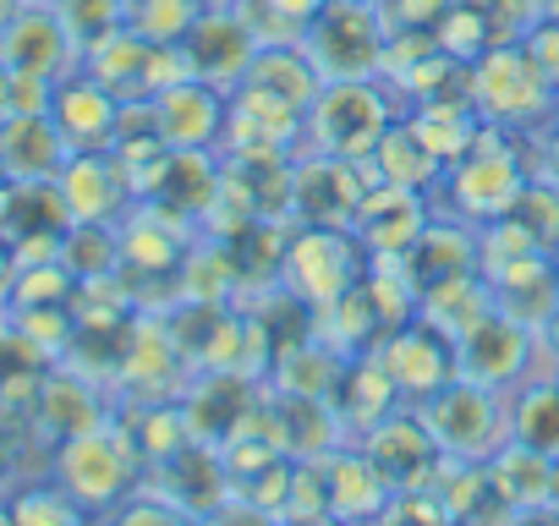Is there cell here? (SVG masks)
I'll list each match as a JSON object with an SVG mask.
<instances>
[{
	"label": "cell",
	"instance_id": "cell-39",
	"mask_svg": "<svg viewBox=\"0 0 559 526\" xmlns=\"http://www.w3.org/2000/svg\"><path fill=\"white\" fill-rule=\"evenodd\" d=\"M554 280H559V247H554Z\"/></svg>",
	"mask_w": 559,
	"mask_h": 526
},
{
	"label": "cell",
	"instance_id": "cell-8",
	"mask_svg": "<svg viewBox=\"0 0 559 526\" xmlns=\"http://www.w3.org/2000/svg\"><path fill=\"white\" fill-rule=\"evenodd\" d=\"M83 72L99 77L121 105H148L154 94L187 77V61H181V45H148L132 28H116L83 56Z\"/></svg>",
	"mask_w": 559,
	"mask_h": 526
},
{
	"label": "cell",
	"instance_id": "cell-22",
	"mask_svg": "<svg viewBox=\"0 0 559 526\" xmlns=\"http://www.w3.org/2000/svg\"><path fill=\"white\" fill-rule=\"evenodd\" d=\"M330 406H335V417H341V433L368 439V433H373L395 406H406V401H401V390L390 384V373L373 362V351H362V357L346 362V373H341Z\"/></svg>",
	"mask_w": 559,
	"mask_h": 526
},
{
	"label": "cell",
	"instance_id": "cell-10",
	"mask_svg": "<svg viewBox=\"0 0 559 526\" xmlns=\"http://www.w3.org/2000/svg\"><path fill=\"white\" fill-rule=\"evenodd\" d=\"M373 176L357 159H335V154H302L292 159V225H341L352 230L362 214Z\"/></svg>",
	"mask_w": 559,
	"mask_h": 526
},
{
	"label": "cell",
	"instance_id": "cell-17",
	"mask_svg": "<svg viewBox=\"0 0 559 526\" xmlns=\"http://www.w3.org/2000/svg\"><path fill=\"white\" fill-rule=\"evenodd\" d=\"M50 121L61 127L67 148L72 154H105L116 143V127H121V99L88 77V72H72L56 83V99H50Z\"/></svg>",
	"mask_w": 559,
	"mask_h": 526
},
{
	"label": "cell",
	"instance_id": "cell-24",
	"mask_svg": "<svg viewBox=\"0 0 559 526\" xmlns=\"http://www.w3.org/2000/svg\"><path fill=\"white\" fill-rule=\"evenodd\" d=\"M99 422H105V406H99L94 384H83L78 373H50V379H39V390H34V428H39L50 444H61V439H72V433H88V428H99Z\"/></svg>",
	"mask_w": 559,
	"mask_h": 526
},
{
	"label": "cell",
	"instance_id": "cell-16",
	"mask_svg": "<svg viewBox=\"0 0 559 526\" xmlns=\"http://www.w3.org/2000/svg\"><path fill=\"white\" fill-rule=\"evenodd\" d=\"M428 219H433L428 192H417V187H395V181H373L352 230L362 236L368 258H406L412 241L428 230Z\"/></svg>",
	"mask_w": 559,
	"mask_h": 526
},
{
	"label": "cell",
	"instance_id": "cell-3",
	"mask_svg": "<svg viewBox=\"0 0 559 526\" xmlns=\"http://www.w3.org/2000/svg\"><path fill=\"white\" fill-rule=\"evenodd\" d=\"M532 170L521 159V143L504 132V127H483V138L444 170V198L455 208V219L466 225H488V219H504L510 203L526 192Z\"/></svg>",
	"mask_w": 559,
	"mask_h": 526
},
{
	"label": "cell",
	"instance_id": "cell-37",
	"mask_svg": "<svg viewBox=\"0 0 559 526\" xmlns=\"http://www.w3.org/2000/svg\"><path fill=\"white\" fill-rule=\"evenodd\" d=\"M510 526H559V504H532V510H521Z\"/></svg>",
	"mask_w": 559,
	"mask_h": 526
},
{
	"label": "cell",
	"instance_id": "cell-7",
	"mask_svg": "<svg viewBox=\"0 0 559 526\" xmlns=\"http://www.w3.org/2000/svg\"><path fill=\"white\" fill-rule=\"evenodd\" d=\"M56 482L83 510H116L138 488V450L127 433L110 428V417L88 433H72L56 444Z\"/></svg>",
	"mask_w": 559,
	"mask_h": 526
},
{
	"label": "cell",
	"instance_id": "cell-5",
	"mask_svg": "<svg viewBox=\"0 0 559 526\" xmlns=\"http://www.w3.org/2000/svg\"><path fill=\"white\" fill-rule=\"evenodd\" d=\"M308 61L319 67L324 83H352V77H384V50H390V17L379 0H330L302 34Z\"/></svg>",
	"mask_w": 559,
	"mask_h": 526
},
{
	"label": "cell",
	"instance_id": "cell-21",
	"mask_svg": "<svg viewBox=\"0 0 559 526\" xmlns=\"http://www.w3.org/2000/svg\"><path fill=\"white\" fill-rule=\"evenodd\" d=\"M72 159L50 116H0V170L7 181H56Z\"/></svg>",
	"mask_w": 559,
	"mask_h": 526
},
{
	"label": "cell",
	"instance_id": "cell-12",
	"mask_svg": "<svg viewBox=\"0 0 559 526\" xmlns=\"http://www.w3.org/2000/svg\"><path fill=\"white\" fill-rule=\"evenodd\" d=\"M455 362H461V379H477V384L510 395L526 379H537V335L493 308L455 340Z\"/></svg>",
	"mask_w": 559,
	"mask_h": 526
},
{
	"label": "cell",
	"instance_id": "cell-4",
	"mask_svg": "<svg viewBox=\"0 0 559 526\" xmlns=\"http://www.w3.org/2000/svg\"><path fill=\"white\" fill-rule=\"evenodd\" d=\"M417 417L428 422L433 444L450 461H493L510 444V401L504 390H488L477 379H450L428 401H417Z\"/></svg>",
	"mask_w": 559,
	"mask_h": 526
},
{
	"label": "cell",
	"instance_id": "cell-1",
	"mask_svg": "<svg viewBox=\"0 0 559 526\" xmlns=\"http://www.w3.org/2000/svg\"><path fill=\"white\" fill-rule=\"evenodd\" d=\"M395 99L384 77H352V83H324L319 99L302 116V143L313 154H335V159H357L368 165L373 148L384 143V132L395 127Z\"/></svg>",
	"mask_w": 559,
	"mask_h": 526
},
{
	"label": "cell",
	"instance_id": "cell-35",
	"mask_svg": "<svg viewBox=\"0 0 559 526\" xmlns=\"http://www.w3.org/2000/svg\"><path fill=\"white\" fill-rule=\"evenodd\" d=\"M116 526H198L187 510H176V504H165V499H154V493H138L121 515H116Z\"/></svg>",
	"mask_w": 559,
	"mask_h": 526
},
{
	"label": "cell",
	"instance_id": "cell-38",
	"mask_svg": "<svg viewBox=\"0 0 559 526\" xmlns=\"http://www.w3.org/2000/svg\"><path fill=\"white\" fill-rule=\"evenodd\" d=\"M537 7H543L548 17H559V0H537Z\"/></svg>",
	"mask_w": 559,
	"mask_h": 526
},
{
	"label": "cell",
	"instance_id": "cell-13",
	"mask_svg": "<svg viewBox=\"0 0 559 526\" xmlns=\"http://www.w3.org/2000/svg\"><path fill=\"white\" fill-rule=\"evenodd\" d=\"M0 61L12 72H34V77L61 83V77L83 72V45L72 39V28L61 23V12L50 0L45 7L39 0H23L17 17L7 23V34H0Z\"/></svg>",
	"mask_w": 559,
	"mask_h": 526
},
{
	"label": "cell",
	"instance_id": "cell-6",
	"mask_svg": "<svg viewBox=\"0 0 559 526\" xmlns=\"http://www.w3.org/2000/svg\"><path fill=\"white\" fill-rule=\"evenodd\" d=\"M472 105L488 127H504V132H532L543 116H559V94L532 67L521 39H499L493 50L472 61Z\"/></svg>",
	"mask_w": 559,
	"mask_h": 526
},
{
	"label": "cell",
	"instance_id": "cell-15",
	"mask_svg": "<svg viewBox=\"0 0 559 526\" xmlns=\"http://www.w3.org/2000/svg\"><path fill=\"white\" fill-rule=\"evenodd\" d=\"M406 263V280L417 286V297H433L444 286H461L477 275V225L455 219V214H433L428 230L412 241V252L401 258Z\"/></svg>",
	"mask_w": 559,
	"mask_h": 526
},
{
	"label": "cell",
	"instance_id": "cell-41",
	"mask_svg": "<svg viewBox=\"0 0 559 526\" xmlns=\"http://www.w3.org/2000/svg\"><path fill=\"white\" fill-rule=\"evenodd\" d=\"M554 384H559V368H554Z\"/></svg>",
	"mask_w": 559,
	"mask_h": 526
},
{
	"label": "cell",
	"instance_id": "cell-19",
	"mask_svg": "<svg viewBox=\"0 0 559 526\" xmlns=\"http://www.w3.org/2000/svg\"><path fill=\"white\" fill-rule=\"evenodd\" d=\"M56 187H61V198H67V208H72V225H121L116 214H121L127 203H138L110 148H105V154H72V159L61 165Z\"/></svg>",
	"mask_w": 559,
	"mask_h": 526
},
{
	"label": "cell",
	"instance_id": "cell-25",
	"mask_svg": "<svg viewBox=\"0 0 559 526\" xmlns=\"http://www.w3.org/2000/svg\"><path fill=\"white\" fill-rule=\"evenodd\" d=\"M368 176H373V181H395V187L433 192V187L444 181V159L423 143V132H417V127H412V116H406V121H395V127L384 132V143L373 148Z\"/></svg>",
	"mask_w": 559,
	"mask_h": 526
},
{
	"label": "cell",
	"instance_id": "cell-23",
	"mask_svg": "<svg viewBox=\"0 0 559 526\" xmlns=\"http://www.w3.org/2000/svg\"><path fill=\"white\" fill-rule=\"evenodd\" d=\"M236 88L269 94V99H280V105H292V110H302V116H308V105L319 99L324 77H319V67L308 61V50H302V45H263V50L252 56V67H247V77H241Z\"/></svg>",
	"mask_w": 559,
	"mask_h": 526
},
{
	"label": "cell",
	"instance_id": "cell-30",
	"mask_svg": "<svg viewBox=\"0 0 559 526\" xmlns=\"http://www.w3.org/2000/svg\"><path fill=\"white\" fill-rule=\"evenodd\" d=\"M12 526H83V504L61 488V482H28L12 493Z\"/></svg>",
	"mask_w": 559,
	"mask_h": 526
},
{
	"label": "cell",
	"instance_id": "cell-40",
	"mask_svg": "<svg viewBox=\"0 0 559 526\" xmlns=\"http://www.w3.org/2000/svg\"><path fill=\"white\" fill-rule=\"evenodd\" d=\"M0 192H7V170H0Z\"/></svg>",
	"mask_w": 559,
	"mask_h": 526
},
{
	"label": "cell",
	"instance_id": "cell-31",
	"mask_svg": "<svg viewBox=\"0 0 559 526\" xmlns=\"http://www.w3.org/2000/svg\"><path fill=\"white\" fill-rule=\"evenodd\" d=\"M515 230H526L548 258H554V247H559V187L554 181H543V176H532L526 181V192L510 203V214H504Z\"/></svg>",
	"mask_w": 559,
	"mask_h": 526
},
{
	"label": "cell",
	"instance_id": "cell-32",
	"mask_svg": "<svg viewBox=\"0 0 559 526\" xmlns=\"http://www.w3.org/2000/svg\"><path fill=\"white\" fill-rule=\"evenodd\" d=\"M50 7L61 12V23H67L72 39L83 45V56L121 28V0H50Z\"/></svg>",
	"mask_w": 559,
	"mask_h": 526
},
{
	"label": "cell",
	"instance_id": "cell-27",
	"mask_svg": "<svg viewBox=\"0 0 559 526\" xmlns=\"http://www.w3.org/2000/svg\"><path fill=\"white\" fill-rule=\"evenodd\" d=\"M510 439L543 450L559 461V384L554 379H526L510 401Z\"/></svg>",
	"mask_w": 559,
	"mask_h": 526
},
{
	"label": "cell",
	"instance_id": "cell-33",
	"mask_svg": "<svg viewBox=\"0 0 559 526\" xmlns=\"http://www.w3.org/2000/svg\"><path fill=\"white\" fill-rule=\"evenodd\" d=\"M373 526H455V521H450V510L433 499V488H406V493H395V499L379 510Z\"/></svg>",
	"mask_w": 559,
	"mask_h": 526
},
{
	"label": "cell",
	"instance_id": "cell-2",
	"mask_svg": "<svg viewBox=\"0 0 559 526\" xmlns=\"http://www.w3.org/2000/svg\"><path fill=\"white\" fill-rule=\"evenodd\" d=\"M368 247L357 230L341 225H292L280 252V291H292L302 308H330L368 280Z\"/></svg>",
	"mask_w": 559,
	"mask_h": 526
},
{
	"label": "cell",
	"instance_id": "cell-34",
	"mask_svg": "<svg viewBox=\"0 0 559 526\" xmlns=\"http://www.w3.org/2000/svg\"><path fill=\"white\" fill-rule=\"evenodd\" d=\"M521 50L532 56V67L554 83V94H559V17H548V12H537L526 28H521Z\"/></svg>",
	"mask_w": 559,
	"mask_h": 526
},
{
	"label": "cell",
	"instance_id": "cell-9",
	"mask_svg": "<svg viewBox=\"0 0 559 526\" xmlns=\"http://www.w3.org/2000/svg\"><path fill=\"white\" fill-rule=\"evenodd\" d=\"M373 362L390 373V384L401 390L406 406L428 401L433 390H444V384L461 373L455 340H450L433 319H423V313L406 319V324H395V330H384L379 346H373Z\"/></svg>",
	"mask_w": 559,
	"mask_h": 526
},
{
	"label": "cell",
	"instance_id": "cell-29",
	"mask_svg": "<svg viewBox=\"0 0 559 526\" xmlns=\"http://www.w3.org/2000/svg\"><path fill=\"white\" fill-rule=\"evenodd\" d=\"M198 12L203 0H121V28H132L148 45H181Z\"/></svg>",
	"mask_w": 559,
	"mask_h": 526
},
{
	"label": "cell",
	"instance_id": "cell-14",
	"mask_svg": "<svg viewBox=\"0 0 559 526\" xmlns=\"http://www.w3.org/2000/svg\"><path fill=\"white\" fill-rule=\"evenodd\" d=\"M362 450L373 455V466L390 477L395 493H406V488H433V471H439V461H444V450L433 444V433H428V422L417 417V406H395V411L362 439Z\"/></svg>",
	"mask_w": 559,
	"mask_h": 526
},
{
	"label": "cell",
	"instance_id": "cell-28",
	"mask_svg": "<svg viewBox=\"0 0 559 526\" xmlns=\"http://www.w3.org/2000/svg\"><path fill=\"white\" fill-rule=\"evenodd\" d=\"M258 34V45H302L308 23L330 7V0H230Z\"/></svg>",
	"mask_w": 559,
	"mask_h": 526
},
{
	"label": "cell",
	"instance_id": "cell-36",
	"mask_svg": "<svg viewBox=\"0 0 559 526\" xmlns=\"http://www.w3.org/2000/svg\"><path fill=\"white\" fill-rule=\"evenodd\" d=\"M554 368H559V308H554V319L537 330V379H554Z\"/></svg>",
	"mask_w": 559,
	"mask_h": 526
},
{
	"label": "cell",
	"instance_id": "cell-11",
	"mask_svg": "<svg viewBox=\"0 0 559 526\" xmlns=\"http://www.w3.org/2000/svg\"><path fill=\"white\" fill-rule=\"evenodd\" d=\"M258 50H263V45H258V34L247 28V17L230 7V0H203L198 23H192V28H187V39H181L187 77L214 83V88H225V94L247 77V67H252V56H258Z\"/></svg>",
	"mask_w": 559,
	"mask_h": 526
},
{
	"label": "cell",
	"instance_id": "cell-18",
	"mask_svg": "<svg viewBox=\"0 0 559 526\" xmlns=\"http://www.w3.org/2000/svg\"><path fill=\"white\" fill-rule=\"evenodd\" d=\"M165 148H219L225 143V88L181 77L148 99Z\"/></svg>",
	"mask_w": 559,
	"mask_h": 526
},
{
	"label": "cell",
	"instance_id": "cell-20",
	"mask_svg": "<svg viewBox=\"0 0 559 526\" xmlns=\"http://www.w3.org/2000/svg\"><path fill=\"white\" fill-rule=\"evenodd\" d=\"M324 510H330V521H346V526H373L379 521V510L395 499V488H390V477L373 466V455L368 450H335L330 461H324Z\"/></svg>",
	"mask_w": 559,
	"mask_h": 526
},
{
	"label": "cell",
	"instance_id": "cell-26",
	"mask_svg": "<svg viewBox=\"0 0 559 526\" xmlns=\"http://www.w3.org/2000/svg\"><path fill=\"white\" fill-rule=\"evenodd\" d=\"M554 471H559V461H548L543 450H532V444H521V439H510V444L488 461L493 488H499L515 510L554 504Z\"/></svg>",
	"mask_w": 559,
	"mask_h": 526
}]
</instances>
